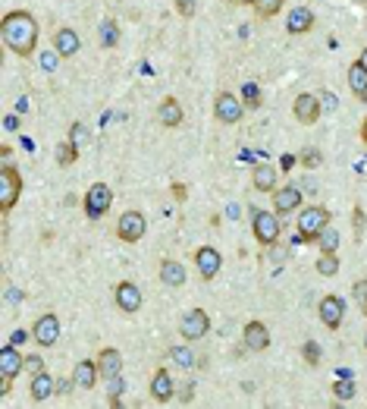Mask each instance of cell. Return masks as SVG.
I'll list each match as a JSON object with an SVG mask.
<instances>
[{
  "label": "cell",
  "instance_id": "obj_1",
  "mask_svg": "<svg viewBox=\"0 0 367 409\" xmlns=\"http://www.w3.org/2000/svg\"><path fill=\"white\" fill-rule=\"evenodd\" d=\"M0 35H3V45L16 54V57H32L38 47V19L29 10H10L0 19Z\"/></svg>",
  "mask_w": 367,
  "mask_h": 409
},
{
  "label": "cell",
  "instance_id": "obj_2",
  "mask_svg": "<svg viewBox=\"0 0 367 409\" xmlns=\"http://www.w3.org/2000/svg\"><path fill=\"white\" fill-rule=\"evenodd\" d=\"M333 221L330 208H323V205H305L298 211V233L305 236V243H317V236L323 233V227Z\"/></svg>",
  "mask_w": 367,
  "mask_h": 409
},
{
  "label": "cell",
  "instance_id": "obj_3",
  "mask_svg": "<svg viewBox=\"0 0 367 409\" xmlns=\"http://www.w3.org/2000/svg\"><path fill=\"white\" fill-rule=\"evenodd\" d=\"M19 199H23V173L7 161L3 167H0V211L10 214Z\"/></svg>",
  "mask_w": 367,
  "mask_h": 409
},
{
  "label": "cell",
  "instance_id": "obj_4",
  "mask_svg": "<svg viewBox=\"0 0 367 409\" xmlns=\"http://www.w3.org/2000/svg\"><path fill=\"white\" fill-rule=\"evenodd\" d=\"M23 372H25V356L19 353V346H13V343L0 346V378H3V384H0V397L10 394L13 378H19Z\"/></svg>",
  "mask_w": 367,
  "mask_h": 409
},
{
  "label": "cell",
  "instance_id": "obj_5",
  "mask_svg": "<svg viewBox=\"0 0 367 409\" xmlns=\"http://www.w3.org/2000/svg\"><path fill=\"white\" fill-rule=\"evenodd\" d=\"M251 233L261 245H276L279 233H283V223H279L276 211H257L251 208Z\"/></svg>",
  "mask_w": 367,
  "mask_h": 409
},
{
  "label": "cell",
  "instance_id": "obj_6",
  "mask_svg": "<svg viewBox=\"0 0 367 409\" xmlns=\"http://www.w3.org/2000/svg\"><path fill=\"white\" fill-rule=\"evenodd\" d=\"M110 205H113V189L107 186V183H91L85 199H82V208H85V217H88V221L107 217Z\"/></svg>",
  "mask_w": 367,
  "mask_h": 409
},
{
  "label": "cell",
  "instance_id": "obj_7",
  "mask_svg": "<svg viewBox=\"0 0 367 409\" xmlns=\"http://www.w3.org/2000/svg\"><path fill=\"white\" fill-rule=\"evenodd\" d=\"M213 117H217V123H223V126H235V123L245 117V101L235 98L233 91H220V95L213 98Z\"/></svg>",
  "mask_w": 367,
  "mask_h": 409
},
{
  "label": "cell",
  "instance_id": "obj_8",
  "mask_svg": "<svg viewBox=\"0 0 367 409\" xmlns=\"http://www.w3.org/2000/svg\"><path fill=\"white\" fill-rule=\"evenodd\" d=\"M207 331H211V315L204 309H189L182 315V321H179V334H182L185 343H195L201 337H207Z\"/></svg>",
  "mask_w": 367,
  "mask_h": 409
},
{
  "label": "cell",
  "instance_id": "obj_9",
  "mask_svg": "<svg viewBox=\"0 0 367 409\" xmlns=\"http://www.w3.org/2000/svg\"><path fill=\"white\" fill-rule=\"evenodd\" d=\"M317 318L323 321L327 331H339L345 318V299L336 296V293H327V296L317 302Z\"/></svg>",
  "mask_w": 367,
  "mask_h": 409
},
{
  "label": "cell",
  "instance_id": "obj_10",
  "mask_svg": "<svg viewBox=\"0 0 367 409\" xmlns=\"http://www.w3.org/2000/svg\"><path fill=\"white\" fill-rule=\"evenodd\" d=\"M145 233H147V221H145L141 211H126V214L117 221V239L119 243L132 245V243H139Z\"/></svg>",
  "mask_w": 367,
  "mask_h": 409
},
{
  "label": "cell",
  "instance_id": "obj_11",
  "mask_svg": "<svg viewBox=\"0 0 367 409\" xmlns=\"http://www.w3.org/2000/svg\"><path fill=\"white\" fill-rule=\"evenodd\" d=\"M32 340L41 346V350H51L54 343L60 340V318L54 312H45L41 318L32 324Z\"/></svg>",
  "mask_w": 367,
  "mask_h": 409
},
{
  "label": "cell",
  "instance_id": "obj_12",
  "mask_svg": "<svg viewBox=\"0 0 367 409\" xmlns=\"http://www.w3.org/2000/svg\"><path fill=\"white\" fill-rule=\"evenodd\" d=\"M195 268H198V277L201 280H213V277L223 271V252H217L213 245H201L195 249Z\"/></svg>",
  "mask_w": 367,
  "mask_h": 409
},
{
  "label": "cell",
  "instance_id": "obj_13",
  "mask_svg": "<svg viewBox=\"0 0 367 409\" xmlns=\"http://www.w3.org/2000/svg\"><path fill=\"white\" fill-rule=\"evenodd\" d=\"M320 113H323V104H320V98L317 95L301 91V95L292 101V117L298 120L301 126H314L317 120H320Z\"/></svg>",
  "mask_w": 367,
  "mask_h": 409
},
{
  "label": "cell",
  "instance_id": "obj_14",
  "mask_svg": "<svg viewBox=\"0 0 367 409\" xmlns=\"http://www.w3.org/2000/svg\"><path fill=\"white\" fill-rule=\"evenodd\" d=\"M113 299H117V309L126 315H135L141 309V302H145V299H141V290L132 280H119L117 287H113Z\"/></svg>",
  "mask_w": 367,
  "mask_h": 409
},
{
  "label": "cell",
  "instance_id": "obj_15",
  "mask_svg": "<svg viewBox=\"0 0 367 409\" xmlns=\"http://www.w3.org/2000/svg\"><path fill=\"white\" fill-rule=\"evenodd\" d=\"M273 211H276L279 217H286V214H292V211H298L301 208V189L298 186H276L273 189Z\"/></svg>",
  "mask_w": 367,
  "mask_h": 409
},
{
  "label": "cell",
  "instance_id": "obj_16",
  "mask_svg": "<svg viewBox=\"0 0 367 409\" xmlns=\"http://www.w3.org/2000/svg\"><path fill=\"white\" fill-rule=\"evenodd\" d=\"M242 340L251 353H264L267 346H270V327H267L264 321H248V324L242 327Z\"/></svg>",
  "mask_w": 367,
  "mask_h": 409
},
{
  "label": "cell",
  "instance_id": "obj_17",
  "mask_svg": "<svg viewBox=\"0 0 367 409\" xmlns=\"http://www.w3.org/2000/svg\"><path fill=\"white\" fill-rule=\"evenodd\" d=\"M173 397H176V381H173V375H169L167 368H157L154 378H151V400L169 403Z\"/></svg>",
  "mask_w": 367,
  "mask_h": 409
},
{
  "label": "cell",
  "instance_id": "obj_18",
  "mask_svg": "<svg viewBox=\"0 0 367 409\" xmlns=\"http://www.w3.org/2000/svg\"><path fill=\"white\" fill-rule=\"evenodd\" d=\"M314 25H317V16L311 13L308 7L289 10V16H286V32H289V35H308Z\"/></svg>",
  "mask_w": 367,
  "mask_h": 409
},
{
  "label": "cell",
  "instance_id": "obj_19",
  "mask_svg": "<svg viewBox=\"0 0 367 409\" xmlns=\"http://www.w3.org/2000/svg\"><path fill=\"white\" fill-rule=\"evenodd\" d=\"M182 120H185L182 104H179L173 95L163 98L161 107H157V123H161V126H167V129H176V126H182Z\"/></svg>",
  "mask_w": 367,
  "mask_h": 409
},
{
  "label": "cell",
  "instance_id": "obj_20",
  "mask_svg": "<svg viewBox=\"0 0 367 409\" xmlns=\"http://www.w3.org/2000/svg\"><path fill=\"white\" fill-rule=\"evenodd\" d=\"M54 51L60 54V60H69V57H75V54L82 51V41H79V35H75L73 29H57V35H54Z\"/></svg>",
  "mask_w": 367,
  "mask_h": 409
},
{
  "label": "cell",
  "instance_id": "obj_21",
  "mask_svg": "<svg viewBox=\"0 0 367 409\" xmlns=\"http://www.w3.org/2000/svg\"><path fill=\"white\" fill-rule=\"evenodd\" d=\"M97 368H101V378H113V375H123V353L117 346H104L97 353Z\"/></svg>",
  "mask_w": 367,
  "mask_h": 409
},
{
  "label": "cell",
  "instance_id": "obj_22",
  "mask_svg": "<svg viewBox=\"0 0 367 409\" xmlns=\"http://www.w3.org/2000/svg\"><path fill=\"white\" fill-rule=\"evenodd\" d=\"M276 167L273 164H254V170H251V186L257 189V192H273L276 189Z\"/></svg>",
  "mask_w": 367,
  "mask_h": 409
},
{
  "label": "cell",
  "instance_id": "obj_23",
  "mask_svg": "<svg viewBox=\"0 0 367 409\" xmlns=\"http://www.w3.org/2000/svg\"><path fill=\"white\" fill-rule=\"evenodd\" d=\"M29 394H32V400H38V403L51 400V397L57 394V381H54V375H51V372H38V375H32Z\"/></svg>",
  "mask_w": 367,
  "mask_h": 409
},
{
  "label": "cell",
  "instance_id": "obj_24",
  "mask_svg": "<svg viewBox=\"0 0 367 409\" xmlns=\"http://www.w3.org/2000/svg\"><path fill=\"white\" fill-rule=\"evenodd\" d=\"M73 378L79 381L82 390H95V387H97V378H101V368H97L95 359H82V362L75 365Z\"/></svg>",
  "mask_w": 367,
  "mask_h": 409
},
{
  "label": "cell",
  "instance_id": "obj_25",
  "mask_svg": "<svg viewBox=\"0 0 367 409\" xmlns=\"http://www.w3.org/2000/svg\"><path fill=\"white\" fill-rule=\"evenodd\" d=\"M161 283L163 287H182L185 283V265L182 261L163 258L161 261Z\"/></svg>",
  "mask_w": 367,
  "mask_h": 409
},
{
  "label": "cell",
  "instance_id": "obj_26",
  "mask_svg": "<svg viewBox=\"0 0 367 409\" xmlns=\"http://www.w3.org/2000/svg\"><path fill=\"white\" fill-rule=\"evenodd\" d=\"M348 89H352V95L358 98V101H364L367 104V69L361 67L358 60L348 67Z\"/></svg>",
  "mask_w": 367,
  "mask_h": 409
},
{
  "label": "cell",
  "instance_id": "obj_27",
  "mask_svg": "<svg viewBox=\"0 0 367 409\" xmlns=\"http://www.w3.org/2000/svg\"><path fill=\"white\" fill-rule=\"evenodd\" d=\"M355 394H358V387H355L352 375H339V381H333V397H336L339 403L355 400Z\"/></svg>",
  "mask_w": 367,
  "mask_h": 409
},
{
  "label": "cell",
  "instance_id": "obj_28",
  "mask_svg": "<svg viewBox=\"0 0 367 409\" xmlns=\"http://www.w3.org/2000/svg\"><path fill=\"white\" fill-rule=\"evenodd\" d=\"M97 45H101L104 51H110V47L119 45V25H117V19H104V23H101V38H97Z\"/></svg>",
  "mask_w": 367,
  "mask_h": 409
},
{
  "label": "cell",
  "instance_id": "obj_29",
  "mask_svg": "<svg viewBox=\"0 0 367 409\" xmlns=\"http://www.w3.org/2000/svg\"><path fill=\"white\" fill-rule=\"evenodd\" d=\"M317 274L320 277H336L339 274V255L336 252H320V258H317Z\"/></svg>",
  "mask_w": 367,
  "mask_h": 409
},
{
  "label": "cell",
  "instance_id": "obj_30",
  "mask_svg": "<svg viewBox=\"0 0 367 409\" xmlns=\"http://www.w3.org/2000/svg\"><path fill=\"white\" fill-rule=\"evenodd\" d=\"M245 101V107H248V111H257V107L264 104V95H261V85H257V82H245L242 85V95H239Z\"/></svg>",
  "mask_w": 367,
  "mask_h": 409
},
{
  "label": "cell",
  "instance_id": "obj_31",
  "mask_svg": "<svg viewBox=\"0 0 367 409\" xmlns=\"http://www.w3.org/2000/svg\"><path fill=\"white\" fill-rule=\"evenodd\" d=\"M251 7H254L257 19H273V16H279V10L286 7V0H254Z\"/></svg>",
  "mask_w": 367,
  "mask_h": 409
},
{
  "label": "cell",
  "instance_id": "obj_32",
  "mask_svg": "<svg viewBox=\"0 0 367 409\" xmlns=\"http://www.w3.org/2000/svg\"><path fill=\"white\" fill-rule=\"evenodd\" d=\"M104 384H107V403H110L113 409L117 406H123V390H126V381H123V375H113V378H107L104 381Z\"/></svg>",
  "mask_w": 367,
  "mask_h": 409
},
{
  "label": "cell",
  "instance_id": "obj_33",
  "mask_svg": "<svg viewBox=\"0 0 367 409\" xmlns=\"http://www.w3.org/2000/svg\"><path fill=\"white\" fill-rule=\"evenodd\" d=\"M79 161V145H73V142H60L57 145V164L60 167H73V164Z\"/></svg>",
  "mask_w": 367,
  "mask_h": 409
},
{
  "label": "cell",
  "instance_id": "obj_34",
  "mask_svg": "<svg viewBox=\"0 0 367 409\" xmlns=\"http://www.w3.org/2000/svg\"><path fill=\"white\" fill-rule=\"evenodd\" d=\"M298 164L305 167V170H317V167L323 164V151L314 148V145H308V148L298 151Z\"/></svg>",
  "mask_w": 367,
  "mask_h": 409
},
{
  "label": "cell",
  "instance_id": "obj_35",
  "mask_svg": "<svg viewBox=\"0 0 367 409\" xmlns=\"http://www.w3.org/2000/svg\"><path fill=\"white\" fill-rule=\"evenodd\" d=\"M301 359L311 365V368H317V365L323 362V350H320V343L317 340H305L301 343Z\"/></svg>",
  "mask_w": 367,
  "mask_h": 409
},
{
  "label": "cell",
  "instance_id": "obj_36",
  "mask_svg": "<svg viewBox=\"0 0 367 409\" xmlns=\"http://www.w3.org/2000/svg\"><path fill=\"white\" fill-rule=\"evenodd\" d=\"M317 245H320V252H336V249H339V230H336V227L327 223L323 233L317 236Z\"/></svg>",
  "mask_w": 367,
  "mask_h": 409
},
{
  "label": "cell",
  "instance_id": "obj_37",
  "mask_svg": "<svg viewBox=\"0 0 367 409\" xmlns=\"http://www.w3.org/2000/svg\"><path fill=\"white\" fill-rule=\"evenodd\" d=\"M169 356H173V362H176L179 368H195V362H198V359H195V353H191L189 346H173V350H169Z\"/></svg>",
  "mask_w": 367,
  "mask_h": 409
},
{
  "label": "cell",
  "instance_id": "obj_38",
  "mask_svg": "<svg viewBox=\"0 0 367 409\" xmlns=\"http://www.w3.org/2000/svg\"><path fill=\"white\" fill-rule=\"evenodd\" d=\"M352 299L358 302L361 315H367V277H358V280L352 283Z\"/></svg>",
  "mask_w": 367,
  "mask_h": 409
},
{
  "label": "cell",
  "instance_id": "obj_39",
  "mask_svg": "<svg viewBox=\"0 0 367 409\" xmlns=\"http://www.w3.org/2000/svg\"><path fill=\"white\" fill-rule=\"evenodd\" d=\"M364 227H367V214H364L361 205H355V208H352V233H355V239L364 236Z\"/></svg>",
  "mask_w": 367,
  "mask_h": 409
},
{
  "label": "cell",
  "instance_id": "obj_40",
  "mask_svg": "<svg viewBox=\"0 0 367 409\" xmlns=\"http://www.w3.org/2000/svg\"><path fill=\"white\" fill-rule=\"evenodd\" d=\"M69 142H73V145H85V142H88V126H85V123H73V126H69V135H67Z\"/></svg>",
  "mask_w": 367,
  "mask_h": 409
},
{
  "label": "cell",
  "instance_id": "obj_41",
  "mask_svg": "<svg viewBox=\"0 0 367 409\" xmlns=\"http://www.w3.org/2000/svg\"><path fill=\"white\" fill-rule=\"evenodd\" d=\"M176 13L182 19H191V16L198 13V0H176Z\"/></svg>",
  "mask_w": 367,
  "mask_h": 409
},
{
  "label": "cell",
  "instance_id": "obj_42",
  "mask_svg": "<svg viewBox=\"0 0 367 409\" xmlns=\"http://www.w3.org/2000/svg\"><path fill=\"white\" fill-rule=\"evenodd\" d=\"M169 195H173V201L182 205V201L189 199V186H185V183H173V186H169Z\"/></svg>",
  "mask_w": 367,
  "mask_h": 409
},
{
  "label": "cell",
  "instance_id": "obj_43",
  "mask_svg": "<svg viewBox=\"0 0 367 409\" xmlns=\"http://www.w3.org/2000/svg\"><path fill=\"white\" fill-rule=\"evenodd\" d=\"M25 372H29V375L45 372V362H41V356H25Z\"/></svg>",
  "mask_w": 367,
  "mask_h": 409
},
{
  "label": "cell",
  "instance_id": "obj_44",
  "mask_svg": "<svg viewBox=\"0 0 367 409\" xmlns=\"http://www.w3.org/2000/svg\"><path fill=\"white\" fill-rule=\"evenodd\" d=\"M29 331H23V327H19V331H13V334H10V343H13V346H19V350H23L25 343H29Z\"/></svg>",
  "mask_w": 367,
  "mask_h": 409
},
{
  "label": "cell",
  "instance_id": "obj_45",
  "mask_svg": "<svg viewBox=\"0 0 367 409\" xmlns=\"http://www.w3.org/2000/svg\"><path fill=\"white\" fill-rule=\"evenodd\" d=\"M317 98H320V104L327 107V111H336V95H333V91H320Z\"/></svg>",
  "mask_w": 367,
  "mask_h": 409
},
{
  "label": "cell",
  "instance_id": "obj_46",
  "mask_svg": "<svg viewBox=\"0 0 367 409\" xmlns=\"http://www.w3.org/2000/svg\"><path fill=\"white\" fill-rule=\"evenodd\" d=\"M57 57H60L57 51H54V54H45V57H41V67H45V69H54V67H57Z\"/></svg>",
  "mask_w": 367,
  "mask_h": 409
},
{
  "label": "cell",
  "instance_id": "obj_47",
  "mask_svg": "<svg viewBox=\"0 0 367 409\" xmlns=\"http://www.w3.org/2000/svg\"><path fill=\"white\" fill-rule=\"evenodd\" d=\"M75 384H79L75 378H73V381H60V384H57V394H69V390H73Z\"/></svg>",
  "mask_w": 367,
  "mask_h": 409
},
{
  "label": "cell",
  "instance_id": "obj_48",
  "mask_svg": "<svg viewBox=\"0 0 367 409\" xmlns=\"http://www.w3.org/2000/svg\"><path fill=\"white\" fill-rule=\"evenodd\" d=\"M295 161H298L295 155H286L283 161H279V167H283V170H292V167H295Z\"/></svg>",
  "mask_w": 367,
  "mask_h": 409
},
{
  "label": "cell",
  "instance_id": "obj_49",
  "mask_svg": "<svg viewBox=\"0 0 367 409\" xmlns=\"http://www.w3.org/2000/svg\"><path fill=\"white\" fill-rule=\"evenodd\" d=\"M3 129H10V133H13V129H19V120H16V117H7V120H3Z\"/></svg>",
  "mask_w": 367,
  "mask_h": 409
},
{
  "label": "cell",
  "instance_id": "obj_50",
  "mask_svg": "<svg viewBox=\"0 0 367 409\" xmlns=\"http://www.w3.org/2000/svg\"><path fill=\"white\" fill-rule=\"evenodd\" d=\"M229 3H235V7H251L254 0H229Z\"/></svg>",
  "mask_w": 367,
  "mask_h": 409
},
{
  "label": "cell",
  "instance_id": "obj_51",
  "mask_svg": "<svg viewBox=\"0 0 367 409\" xmlns=\"http://www.w3.org/2000/svg\"><path fill=\"white\" fill-rule=\"evenodd\" d=\"M361 142L367 145V117H364V123H361Z\"/></svg>",
  "mask_w": 367,
  "mask_h": 409
},
{
  "label": "cell",
  "instance_id": "obj_52",
  "mask_svg": "<svg viewBox=\"0 0 367 409\" xmlns=\"http://www.w3.org/2000/svg\"><path fill=\"white\" fill-rule=\"evenodd\" d=\"M358 63H361V67H364V69H367V47H364V51H361V57H358Z\"/></svg>",
  "mask_w": 367,
  "mask_h": 409
},
{
  "label": "cell",
  "instance_id": "obj_53",
  "mask_svg": "<svg viewBox=\"0 0 367 409\" xmlns=\"http://www.w3.org/2000/svg\"><path fill=\"white\" fill-rule=\"evenodd\" d=\"M364 350H367V334H364Z\"/></svg>",
  "mask_w": 367,
  "mask_h": 409
}]
</instances>
